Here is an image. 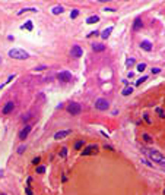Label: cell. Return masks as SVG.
I'll list each match as a JSON object with an SVG mask.
<instances>
[{"instance_id":"1","label":"cell","mask_w":165,"mask_h":195,"mask_svg":"<svg viewBox=\"0 0 165 195\" xmlns=\"http://www.w3.org/2000/svg\"><path fill=\"white\" fill-rule=\"evenodd\" d=\"M9 57L16 59V60H27L29 57L28 51L22 50V49H10L9 50Z\"/></svg>"},{"instance_id":"2","label":"cell","mask_w":165,"mask_h":195,"mask_svg":"<svg viewBox=\"0 0 165 195\" xmlns=\"http://www.w3.org/2000/svg\"><path fill=\"white\" fill-rule=\"evenodd\" d=\"M148 157L153 161V163H159V164H165V156L161 154L156 150H149L148 151Z\"/></svg>"},{"instance_id":"3","label":"cell","mask_w":165,"mask_h":195,"mask_svg":"<svg viewBox=\"0 0 165 195\" xmlns=\"http://www.w3.org/2000/svg\"><path fill=\"white\" fill-rule=\"evenodd\" d=\"M108 107H110V103H108L105 98H98V100L95 101V109L100 110V112L108 110Z\"/></svg>"},{"instance_id":"4","label":"cell","mask_w":165,"mask_h":195,"mask_svg":"<svg viewBox=\"0 0 165 195\" xmlns=\"http://www.w3.org/2000/svg\"><path fill=\"white\" fill-rule=\"evenodd\" d=\"M67 112L72 115V116H78V115L82 112V107H80L79 103H72V104L67 106Z\"/></svg>"},{"instance_id":"5","label":"cell","mask_w":165,"mask_h":195,"mask_svg":"<svg viewBox=\"0 0 165 195\" xmlns=\"http://www.w3.org/2000/svg\"><path fill=\"white\" fill-rule=\"evenodd\" d=\"M97 153H98V145L91 144V145H88V147L83 148L82 156H93V154H97Z\"/></svg>"},{"instance_id":"6","label":"cell","mask_w":165,"mask_h":195,"mask_svg":"<svg viewBox=\"0 0 165 195\" xmlns=\"http://www.w3.org/2000/svg\"><path fill=\"white\" fill-rule=\"evenodd\" d=\"M57 79L61 81V82H70V81H72V73L67 72V71L59 72V73H57Z\"/></svg>"},{"instance_id":"7","label":"cell","mask_w":165,"mask_h":195,"mask_svg":"<svg viewBox=\"0 0 165 195\" xmlns=\"http://www.w3.org/2000/svg\"><path fill=\"white\" fill-rule=\"evenodd\" d=\"M70 54H72V57H73V59H79V57H82L83 50H82V47H80V46H73V47H72V50H70Z\"/></svg>"},{"instance_id":"8","label":"cell","mask_w":165,"mask_h":195,"mask_svg":"<svg viewBox=\"0 0 165 195\" xmlns=\"http://www.w3.org/2000/svg\"><path fill=\"white\" fill-rule=\"evenodd\" d=\"M31 131H32V126H31V125H27V126L19 132V139H27V137L29 135Z\"/></svg>"},{"instance_id":"9","label":"cell","mask_w":165,"mask_h":195,"mask_svg":"<svg viewBox=\"0 0 165 195\" xmlns=\"http://www.w3.org/2000/svg\"><path fill=\"white\" fill-rule=\"evenodd\" d=\"M70 134H72V131H70V129H66V131H59V132H56V134H54V139L60 141V139H63V138L69 137Z\"/></svg>"},{"instance_id":"10","label":"cell","mask_w":165,"mask_h":195,"mask_svg":"<svg viewBox=\"0 0 165 195\" xmlns=\"http://www.w3.org/2000/svg\"><path fill=\"white\" fill-rule=\"evenodd\" d=\"M13 109H15L13 101H9V103H6V104H5L2 113H3V115H9V113H12V112H13Z\"/></svg>"},{"instance_id":"11","label":"cell","mask_w":165,"mask_h":195,"mask_svg":"<svg viewBox=\"0 0 165 195\" xmlns=\"http://www.w3.org/2000/svg\"><path fill=\"white\" fill-rule=\"evenodd\" d=\"M140 47H142L145 51H152V43L149 40H143L140 43Z\"/></svg>"},{"instance_id":"12","label":"cell","mask_w":165,"mask_h":195,"mask_svg":"<svg viewBox=\"0 0 165 195\" xmlns=\"http://www.w3.org/2000/svg\"><path fill=\"white\" fill-rule=\"evenodd\" d=\"M142 27H143L142 19H140V18H136V19H134V22H133V30H134V31H137V30H142Z\"/></svg>"},{"instance_id":"13","label":"cell","mask_w":165,"mask_h":195,"mask_svg":"<svg viewBox=\"0 0 165 195\" xmlns=\"http://www.w3.org/2000/svg\"><path fill=\"white\" fill-rule=\"evenodd\" d=\"M112 30H114V28H112V27H108V28H105V30H104V31H102V34H101V37H102V38H104V40H107V38H108V37H110V34H111V32H112Z\"/></svg>"},{"instance_id":"14","label":"cell","mask_w":165,"mask_h":195,"mask_svg":"<svg viewBox=\"0 0 165 195\" xmlns=\"http://www.w3.org/2000/svg\"><path fill=\"white\" fill-rule=\"evenodd\" d=\"M100 21V18L97 16V15H93V16H89L88 19H86V24H89V25H92V24H97Z\"/></svg>"},{"instance_id":"15","label":"cell","mask_w":165,"mask_h":195,"mask_svg":"<svg viewBox=\"0 0 165 195\" xmlns=\"http://www.w3.org/2000/svg\"><path fill=\"white\" fill-rule=\"evenodd\" d=\"M92 50L100 53V51H104V50H105V46L101 44V43H100V44H93V46H92Z\"/></svg>"},{"instance_id":"16","label":"cell","mask_w":165,"mask_h":195,"mask_svg":"<svg viewBox=\"0 0 165 195\" xmlns=\"http://www.w3.org/2000/svg\"><path fill=\"white\" fill-rule=\"evenodd\" d=\"M63 6H54L53 9H51V13L53 15H60V13H63Z\"/></svg>"},{"instance_id":"17","label":"cell","mask_w":165,"mask_h":195,"mask_svg":"<svg viewBox=\"0 0 165 195\" xmlns=\"http://www.w3.org/2000/svg\"><path fill=\"white\" fill-rule=\"evenodd\" d=\"M22 28H25V30H28V31H32V28H34V25H32V21H27V22L22 25Z\"/></svg>"},{"instance_id":"18","label":"cell","mask_w":165,"mask_h":195,"mask_svg":"<svg viewBox=\"0 0 165 195\" xmlns=\"http://www.w3.org/2000/svg\"><path fill=\"white\" fill-rule=\"evenodd\" d=\"M25 12H38V9H35V8H28V9H20V10L18 12V15H22V13H25Z\"/></svg>"},{"instance_id":"19","label":"cell","mask_w":165,"mask_h":195,"mask_svg":"<svg viewBox=\"0 0 165 195\" xmlns=\"http://www.w3.org/2000/svg\"><path fill=\"white\" fill-rule=\"evenodd\" d=\"M132 93H133V87H126L121 94H123V95H130Z\"/></svg>"},{"instance_id":"20","label":"cell","mask_w":165,"mask_h":195,"mask_svg":"<svg viewBox=\"0 0 165 195\" xmlns=\"http://www.w3.org/2000/svg\"><path fill=\"white\" fill-rule=\"evenodd\" d=\"M155 112H156V115H158L159 117H162V119L165 117V112L161 109V107H156V109H155Z\"/></svg>"},{"instance_id":"21","label":"cell","mask_w":165,"mask_h":195,"mask_svg":"<svg viewBox=\"0 0 165 195\" xmlns=\"http://www.w3.org/2000/svg\"><path fill=\"white\" fill-rule=\"evenodd\" d=\"M13 79H15V75H10V76H9V78H7V81H6V82H5V84H2V85H0V88H3V87H6V85H7V84H9V82H12V81H13Z\"/></svg>"},{"instance_id":"22","label":"cell","mask_w":165,"mask_h":195,"mask_svg":"<svg viewBox=\"0 0 165 195\" xmlns=\"http://www.w3.org/2000/svg\"><path fill=\"white\" fill-rule=\"evenodd\" d=\"M145 69H146V63H139L137 65V71L139 72H143Z\"/></svg>"},{"instance_id":"23","label":"cell","mask_w":165,"mask_h":195,"mask_svg":"<svg viewBox=\"0 0 165 195\" xmlns=\"http://www.w3.org/2000/svg\"><path fill=\"white\" fill-rule=\"evenodd\" d=\"M59 156H60L61 159H66V156H67V148H61V151L59 153Z\"/></svg>"},{"instance_id":"24","label":"cell","mask_w":165,"mask_h":195,"mask_svg":"<svg viewBox=\"0 0 165 195\" xmlns=\"http://www.w3.org/2000/svg\"><path fill=\"white\" fill-rule=\"evenodd\" d=\"M142 138L145 139V142H152V137H151L149 134H143V135H142Z\"/></svg>"},{"instance_id":"25","label":"cell","mask_w":165,"mask_h":195,"mask_svg":"<svg viewBox=\"0 0 165 195\" xmlns=\"http://www.w3.org/2000/svg\"><path fill=\"white\" fill-rule=\"evenodd\" d=\"M83 147V139H80V141H78L76 144H75V150H80Z\"/></svg>"},{"instance_id":"26","label":"cell","mask_w":165,"mask_h":195,"mask_svg":"<svg viewBox=\"0 0 165 195\" xmlns=\"http://www.w3.org/2000/svg\"><path fill=\"white\" fill-rule=\"evenodd\" d=\"M78 16H79V10H78V9H75L72 13H70V18H72V19H75V18H78Z\"/></svg>"},{"instance_id":"27","label":"cell","mask_w":165,"mask_h":195,"mask_svg":"<svg viewBox=\"0 0 165 195\" xmlns=\"http://www.w3.org/2000/svg\"><path fill=\"white\" fill-rule=\"evenodd\" d=\"M25 148H27V147L23 145V144H22V145H19V147H18V154H22L23 151H25Z\"/></svg>"},{"instance_id":"28","label":"cell","mask_w":165,"mask_h":195,"mask_svg":"<svg viewBox=\"0 0 165 195\" xmlns=\"http://www.w3.org/2000/svg\"><path fill=\"white\" fill-rule=\"evenodd\" d=\"M148 79V76H142V78H140V79H137L136 81V85H140V84H142V82H145Z\"/></svg>"},{"instance_id":"29","label":"cell","mask_w":165,"mask_h":195,"mask_svg":"<svg viewBox=\"0 0 165 195\" xmlns=\"http://www.w3.org/2000/svg\"><path fill=\"white\" fill-rule=\"evenodd\" d=\"M44 69H47V66H44V65H42V66H35V72H41V71H44Z\"/></svg>"},{"instance_id":"30","label":"cell","mask_w":165,"mask_h":195,"mask_svg":"<svg viewBox=\"0 0 165 195\" xmlns=\"http://www.w3.org/2000/svg\"><path fill=\"white\" fill-rule=\"evenodd\" d=\"M44 172H45L44 166H37V173H44Z\"/></svg>"},{"instance_id":"31","label":"cell","mask_w":165,"mask_h":195,"mask_svg":"<svg viewBox=\"0 0 165 195\" xmlns=\"http://www.w3.org/2000/svg\"><path fill=\"white\" fill-rule=\"evenodd\" d=\"M133 63H134V59H127L126 60V66H132Z\"/></svg>"},{"instance_id":"32","label":"cell","mask_w":165,"mask_h":195,"mask_svg":"<svg viewBox=\"0 0 165 195\" xmlns=\"http://www.w3.org/2000/svg\"><path fill=\"white\" fill-rule=\"evenodd\" d=\"M159 72H161L159 68H152V73H159Z\"/></svg>"},{"instance_id":"33","label":"cell","mask_w":165,"mask_h":195,"mask_svg":"<svg viewBox=\"0 0 165 195\" xmlns=\"http://www.w3.org/2000/svg\"><path fill=\"white\" fill-rule=\"evenodd\" d=\"M40 160H41V159H40V157H37V159H34V160H32V163H34V164L37 166V164L40 163Z\"/></svg>"},{"instance_id":"34","label":"cell","mask_w":165,"mask_h":195,"mask_svg":"<svg viewBox=\"0 0 165 195\" xmlns=\"http://www.w3.org/2000/svg\"><path fill=\"white\" fill-rule=\"evenodd\" d=\"M25 192H27V195H32V191H31L29 188H27V189H25Z\"/></svg>"},{"instance_id":"35","label":"cell","mask_w":165,"mask_h":195,"mask_svg":"<svg viewBox=\"0 0 165 195\" xmlns=\"http://www.w3.org/2000/svg\"><path fill=\"white\" fill-rule=\"evenodd\" d=\"M104 10H108V12H115V9H112V8H105Z\"/></svg>"},{"instance_id":"36","label":"cell","mask_w":165,"mask_h":195,"mask_svg":"<svg viewBox=\"0 0 165 195\" xmlns=\"http://www.w3.org/2000/svg\"><path fill=\"white\" fill-rule=\"evenodd\" d=\"M145 120H146L148 123H151V119H149V116H148V115H145Z\"/></svg>"},{"instance_id":"37","label":"cell","mask_w":165,"mask_h":195,"mask_svg":"<svg viewBox=\"0 0 165 195\" xmlns=\"http://www.w3.org/2000/svg\"><path fill=\"white\" fill-rule=\"evenodd\" d=\"M0 63H2V57H0Z\"/></svg>"},{"instance_id":"38","label":"cell","mask_w":165,"mask_h":195,"mask_svg":"<svg viewBox=\"0 0 165 195\" xmlns=\"http://www.w3.org/2000/svg\"><path fill=\"white\" fill-rule=\"evenodd\" d=\"M0 195H6V194H0Z\"/></svg>"},{"instance_id":"39","label":"cell","mask_w":165,"mask_h":195,"mask_svg":"<svg viewBox=\"0 0 165 195\" xmlns=\"http://www.w3.org/2000/svg\"><path fill=\"white\" fill-rule=\"evenodd\" d=\"M164 195H165V191H164Z\"/></svg>"}]
</instances>
